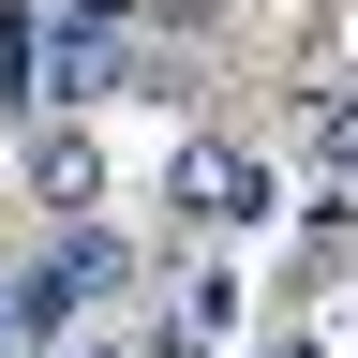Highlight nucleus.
<instances>
[{
  "label": "nucleus",
  "mask_w": 358,
  "mask_h": 358,
  "mask_svg": "<svg viewBox=\"0 0 358 358\" xmlns=\"http://www.w3.org/2000/svg\"><path fill=\"white\" fill-rule=\"evenodd\" d=\"M164 209L194 224V239H254V224L284 209V164H268L254 134H179V164H164Z\"/></svg>",
  "instance_id": "f257e3e1"
},
{
  "label": "nucleus",
  "mask_w": 358,
  "mask_h": 358,
  "mask_svg": "<svg viewBox=\"0 0 358 358\" xmlns=\"http://www.w3.org/2000/svg\"><path fill=\"white\" fill-rule=\"evenodd\" d=\"M224 358H329L313 329H254V343H224Z\"/></svg>",
  "instance_id": "39448f33"
},
{
  "label": "nucleus",
  "mask_w": 358,
  "mask_h": 358,
  "mask_svg": "<svg viewBox=\"0 0 358 358\" xmlns=\"http://www.w3.org/2000/svg\"><path fill=\"white\" fill-rule=\"evenodd\" d=\"M239 268H224V254H194V268H179V284H164V313H150V329H134V358H224V343H239Z\"/></svg>",
  "instance_id": "7ed1b4c3"
},
{
  "label": "nucleus",
  "mask_w": 358,
  "mask_h": 358,
  "mask_svg": "<svg viewBox=\"0 0 358 358\" xmlns=\"http://www.w3.org/2000/svg\"><path fill=\"white\" fill-rule=\"evenodd\" d=\"M0 358H45V343H30V299H15V284H0Z\"/></svg>",
  "instance_id": "423d86ee"
},
{
  "label": "nucleus",
  "mask_w": 358,
  "mask_h": 358,
  "mask_svg": "<svg viewBox=\"0 0 358 358\" xmlns=\"http://www.w3.org/2000/svg\"><path fill=\"white\" fill-rule=\"evenodd\" d=\"M15 179H30V209L45 224H75V209H105V150H90V120H15Z\"/></svg>",
  "instance_id": "20e7f679"
},
{
  "label": "nucleus",
  "mask_w": 358,
  "mask_h": 358,
  "mask_svg": "<svg viewBox=\"0 0 358 358\" xmlns=\"http://www.w3.org/2000/svg\"><path fill=\"white\" fill-rule=\"evenodd\" d=\"M15 299H30V343H60L75 313L134 299V239H105V209H75V224H60V254H45V268H30Z\"/></svg>",
  "instance_id": "f03ea898"
}]
</instances>
